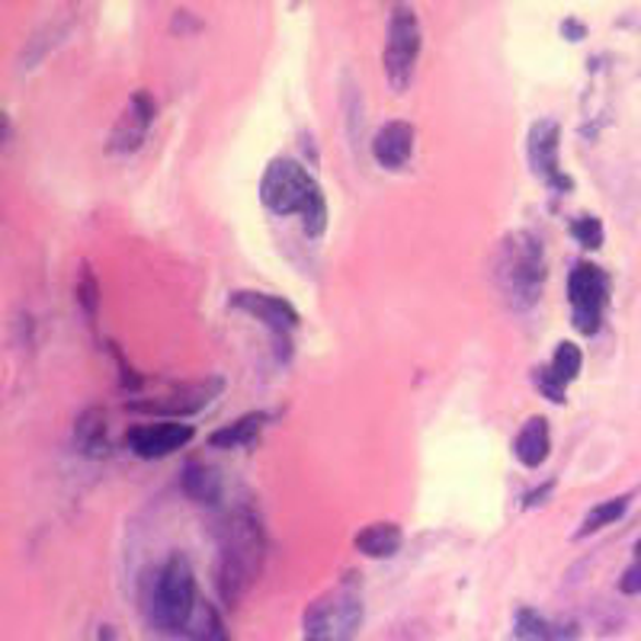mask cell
Segmentation results:
<instances>
[{
	"label": "cell",
	"mask_w": 641,
	"mask_h": 641,
	"mask_svg": "<svg viewBox=\"0 0 641 641\" xmlns=\"http://www.w3.org/2000/svg\"><path fill=\"white\" fill-rule=\"evenodd\" d=\"M266 561L263 526L251 507H234L218 523V564H215V587L228 606L241 603L248 591L260 581Z\"/></svg>",
	"instance_id": "6da1fadb"
},
{
	"label": "cell",
	"mask_w": 641,
	"mask_h": 641,
	"mask_svg": "<svg viewBox=\"0 0 641 641\" xmlns=\"http://www.w3.org/2000/svg\"><path fill=\"white\" fill-rule=\"evenodd\" d=\"M491 276L497 293L511 305L513 311H526L542 299L549 263H546V244L533 231H511L501 238L494 260H491Z\"/></svg>",
	"instance_id": "7a4b0ae2"
},
{
	"label": "cell",
	"mask_w": 641,
	"mask_h": 641,
	"mask_svg": "<svg viewBox=\"0 0 641 641\" xmlns=\"http://www.w3.org/2000/svg\"><path fill=\"white\" fill-rule=\"evenodd\" d=\"M260 199L270 213L301 215L308 238H321L328 228V199L318 180L293 158H276L260 180Z\"/></svg>",
	"instance_id": "3957f363"
},
{
	"label": "cell",
	"mask_w": 641,
	"mask_h": 641,
	"mask_svg": "<svg viewBox=\"0 0 641 641\" xmlns=\"http://www.w3.org/2000/svg\"><path fill=\"white\" fill-rule=\"evenodd\" d=\"M148 619L164 632H183L196 609V574L183 556H171L151 577L148 587Z\"/></svg>",
	"instance_id": "277c9868"
},
{
	"label": "cell",
	"mask_w": 641,
	"mask_h": 641,
	"mask_svg": "<svg viewBox=\"0 0 641 641\" xmlns=\"http://www.w3.org/2000/svg\"><path fill=\"white\" fill-rule=\"evenodd\" d=\"M359 626H363V597L350 581H343L305 609L301 641H356Z\"/></svg>",
	"instance_id": "5b68a950"
},
{
	"label": "cell",
	"mask_w": 641,
	"mask_h": 641,
	"mask_svg": "<svg viewBox=\"0 0 641 641\" xmlns=\"http://www.w3.org/2000/svg\"><path fill=\"white\" fill-rule=\"evenodd\" d=\"M421 45H424V33H421L417 13L411 7H394L391 20H388V39H385L382 51L385 81L391 84L394 93H404L414 81Z\"/></svg>",
	"instance_id": "8992f818"
},
{
	"label": "cell",
	"mask_w": 641,
	"mask_h": 641,
	"mask_svg": "<svg viewBox=\"0 0 641 641\" xmlns=\"http://www.w3.org/2000/svg\"><path fill=\"white\" fill-rule=\"evenodd\" d=\"M568 301H571V321L581 334L594 337L603 324V311L609 305V276L597 263H577L568 276Z\"/></svg>",
	"instance_id": "52a82bcc"
},
{
	"label": "cell",
	"mask_w": 641,
	"mask_h": 641,
	"mask_svg": "<svg viewBox=\"0 0 641 641\" xmlns=\"http://www.w3.org/2000/svg\"><path fill=\"white\" fill-rule=\"evenodd\" d=\"M558 148H561V128L552 119H539L529 128V164L533 173L556 193H571L574 180L561 171L558 161Z\"/></svg>",
	"instance_id": "ba28073f"
},
{
	"label": "cell",
	"mask_w": 641,
	"mask_h": 641,
	"mask_svg": "<svg viewBox=\"0 0 641 641\" xmlns=\"http://www.w3.org/2000/svg\"><path fill=\"white\" fill-rule=\"evenodd\" d=\"M225 391V382L213 376L206 382H186L180 388H173L161 398H148V401H131L128 408L131 411H141V414H168V417H186V414H196L203 408H209L215 398Z\"/></svg>",
	"instance_id": "9c48e42d"
},
{
	"label": "cell",
	"mask_w": 641,
	"mask_h": 641,
	"mask_svg": "<svg viewBox=\"0 0 641 641\" xmlns=\"http://www.w3.org/2000/svg\"><path fill=\"white\" fill-rule=\"evenodd\" d=\"M193 436H196V430L190 424L164 421V424L131 427L126 433V446L141 459H164V456H173L176 449H183Z\"/></svg>",
	"instance_id": "30bf717a"
},
{
	"label": "cell",
	"mask_w": 641,
	"mask_h": 641,
	"mask_svg": "<svg viewBox=\"0 0 641 641\" xmlns=\"http://www.w3.org/2000/svg\"><path fill=\"white\" fill-rule=\"evenodd\" d=\"M231 305H234L238 311L254 314L256 321H263L276 337H283L286 343H289V331L299 328V311H296L286 299H279V296H266V293H234V296H231Z\"/></svg>",
	"instance_id": "8fae6325"
},
{
	"label": "cell",
	"mask_w": 641,
	"mask_h": 641,
	"mask_svg": "<svg viewBox=\"0 0 641 641\" xmlns=\"http://www.w3.org/2000/svg\"><path fill=\"white\" fill-rule=\"evenodd\" d=\"M154 119V100L138 90L128 103V110L119 116V123L113 126V135H110V151H119V154H131L141 148L145 135H148V126Z\"/></svg>",
	"instance_id": "7c38bea8"
},
{
	"label": "cell",
	"mask_w": 641,
	"mask_h": 641,
	"mask_svg": "<svg viewBox=\"0 0 641 641\" xmlns=\"http://www.w3.org/2000/svg\"><path fill=\"white\" fill-rule=\"evenodd\" d=\"M414 138H417V131L411 123H385L379 131H376V138H373V158H376V164L379 168H388V171H401L408 161H411V154H414Z\"/></svg>",
	"instance_id": "4fadbf2b"
},
{
	"label": "cell",
	"mask_w": 641,
	"mask_h": 641,
	"mask_svg": "<svg viewBox=\"0 0 641 641\" xmlns=\"http://www.w3.org/2000/svg\"><path fill=\"white\" fill-rule=\"evenodd\" d=\"M516 641H581L577 622H556L536 609H519L513 622Z\"/></svg>",
	"instance_id": "5bb4252c"
},
{
	"label": "cell",
	"mask_w": 641,
	"mask_h": 641,
	"mask_svg": "<svg viewBox=\"0 0 641 641\" xmlns=\"http://www.w3.org/2000/svg\"><path fill=\"white\" fill-rule=\"evenodd\" d=\"M549 449H552V430L546 417H529L513 439V456L526 469H539L549 459Z\"/></svg>",
	"instance_id": "9a60e30c"
},
{
	"label": "cell",
	"mask_w": 641,
	"mask_h": 641,
	"mask_svg": "<svg viewBox=\"0 0 641 641\" xmlns=\"http://www.w3.org/2000/svg\"><path fill=\"white\" fill-rule=\"evenodd\" d=\"M180 484H183L186 497H193L196 504L215 507L221 501V478L206 462H186L183 474H180Z\"/></svg>",
	"instance_id": "2e32d148"
},
{
	"label": "cell",
	"mask_w": 641,
	"mask_h": 641,
	"mask_svg": "<svg viewBox=\"0 0 641 641\" xmlns=\"http://www.w3.org/2000/svg\"><path fill=\"white\" fill-rule=\"evenodd\" d=\"M75 443L78 449L90 456V459H100L110 453V443H106V411L103 408H87L84 414L78 417L75 424Z\"/></svg>",
	"instance_id": "e0dca14e"
},
{
	"label": "cell",
	"mask_w": 641,
	"mask_h": 641,
	"mask_svg": "<svg viewBox=\"0 0 641 641\" xmlns=\"http://www.w3.org/2000/svg\"><path fill=\"white\" fill-rule=\"evenodd\" d=\"M401 529L394 523H369L366 529L356 533L353 546L366 558H391L401 549Z\"/></svg>",
	"instance_id": "ac0fdd59"
},
{
	"label": "cell",
	"mask_w": 641,
	"mask_h": 641,
	"mask_svg": "<svg viewBox=\"0 0 641 641\" xmlns=\"http://www.w3.org/2000/svg\"><path fill=\"white\" fill-rule=\"evenodd\" d=\"M266 414L263 411H256V414H244L241 421H234V424H228V427L215 430L213 436H209V446L213 449H238V446H251L256 436H260V430L266 427Z\"/></svg>",
	"instance_id": "d6986e66"
},
{
	"label": "cell",
	"mask_w": 641,
	"mask_h": 641,
	"mask_svg": "<svg viewBox=\"0 0 641 641\" xmlns=\"http://www.w3.org/2000/svg\"><path fill=\"white\" fill-rule=\"evenodd\" d=\"M183 636H190L193 641H231L225 622H221V616H218V609H215L213 603H206V599L196 603V609H193Z\"/></svg>",
	"instance_id": "ffe728a7"
},
{
	"label": "cell",
	"mask_w": 641,
	"mask_h": 641,
	"mask_svg": "<svg viewBox=\"0 0 641 641\" xmlns=\"http://www.w3.org/2000/svg\"><path fill=\"white\" fill-rule=\"evenodd\" d=\"M629 501H632V494H619V497H609V501H603V504H597V507H591L587 516L581 519L577 539H584V536L597 533V529H603V526H609V523L622 519V513L629 511Z\"/></svg>",
	"instance_id": "44dd1931"
},
{
	"label": "cell",
	"mask_w": 641,
	"mask_h": 641,
	"mask_svg": "<svg viewBox=\"0 0 641 641\" xmlns=\"http://www.w3.org/2000/svg\"><path fill=\"white\" fill-rule=\"evenodd\" d=\"M75 299H78V308L84 311V318L93 324L96 321V308H100V283L93 276V270L81 263L78 270V279H75Z\"/></svg>",
	"instance_id": "7402d4cb"
},
{
	"label": "cell",
	"mask_w": 641,
	"mask_h": 641,
	"mask_svg": "<svg viewBox=\"0 0 641 641\" xmlns=\"http://www.w3.org/2000/svg\"><path fill=\"white\" fill-rule=\"evenodd\" d=\"M552 369H556V376L561 382H574L577 376H581V366H584V353H581V346L571 341H561L556 346V356H552V363H549Z\"/></svg>",
	"instance_id": "603a6c76"
},
{
	"label": "cell",
	"mask_w": 641,
	"mask_h": 641,
	"mask_svg": "<svg viewBox=\"0 0 641 641\" xmlns=\"http://www.w3.org/2000/svg\"><path fill=\"white\" fill-rule=\"evenodd\" d=\"M571 238H574L581 248L597 251V248H603V221H599L597 215H581V218H574V221H571Z\"/></svg>",
	"instance_id": "cb8c5ba5"
},
{
	"label": "cell",
	"mask_w": 641,
	"mask_h": 641,
	"mask_svg": "<svg viewBox=\"0 0 641 641\" xmlns=\"http://www.w3.org/2000/svg\"><path fill=\"white\" fill-rule=\"evenodd\" d=\"M533 382L542 391V398H549L552 404H564L568 401V385L558 379L552 366H536L533 369Z\"/></svg>",
	"instance_id": "d4e9b609"
},
{
	"label": "cell",
	"mask_w": 641,
	"mask_h": 641,
	"mask_svg": "<svg viewBox=\"0 0 641 641\" xmlns=\"http://www.w3.org/2000/svg\"><path fill=\"white\" fill-rule=\"evenodd\" d=\"M619 591H622V594H629V597H632V594H641V564L639 561H636L632 568H626V571H622V577H619Z\"/></svg>",
	"instance_id": "484cf974"
},
{
	"label": "cell",
	"mask_w": 641,
	"mask_h": 641,
	"mask_svg": "<svg viewBox=\"0 0 641 641\" xmlns=\"http://www.w3.org/2000/svg\"><path fill=\"white\" fill-rule=\"evenodd\" d=\"M552 491H556V478H552V481H546L542 488H533V491L523 497V507L529 511V507H539V504H546V497H549Z\"/></svg>",
	"instance_id": "4316f807"
},
{
	"label": "cell",
	"mask_w": 641,
	"mask_h": 641,
	"mask_svg": "<svg viewBox=\"0 0 641 641\" xmlns=\"http://www.w3.org/2000/svg\"><path fill=\"white\" fill-rule=\"evenodd\" d=\"M561 33H564V36H571V43H581V39H584V26H581V23H574V20H568V23L561 26Z\"/></svg>",
	"instance_id": "83f0119b"
},
{
	"label": "cell",
	"mask_w": 641,
	"mask_h": 641,
	"mask_svg": "<svg viewBox=\"0 0 641 641\" xmlns=\"http://www.w3.org/2000/svg\"><path fill=\"white\" fill-rule=\"evenodd\" d=\"M636 561H639V564H641V539H639V542H636Z\"/></svg>",
	"instance_id": "f1b7e54d"
}]
</instances>
